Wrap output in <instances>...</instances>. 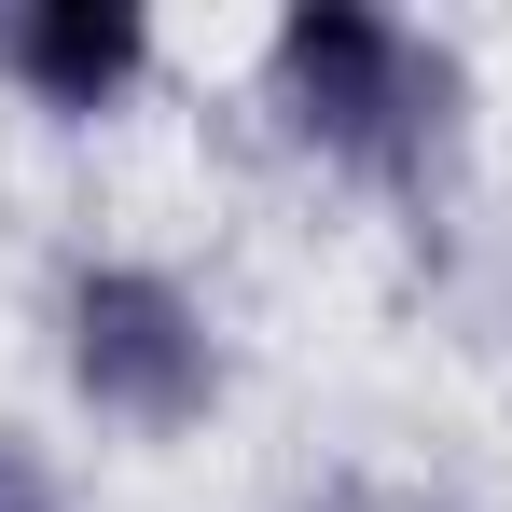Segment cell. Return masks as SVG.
<instances>
[{"label":"cell","instance_id":"2","mask_svg":"<svg viewBox=\"0 0 512 512\" xmlns=\"http://www.w3.org/2000/svg\"><path fill=\"white\" fill-rule=\"evenodd\" d=\"M42 346H56V388L70 416L111 443H194V429L236 402V333L222 305L153 250H70L42 291Z\"/></svg>","mask_w":512,"mask_h":512},{"label":"cell","instance_id":"1","mask_svg":"<svg viewBox=\"0 0 512 512\" xmlns=\"http://www.w3.org/2000/svg\"><path fill=\"white\" fill-rule=\"evenodd\" d=\"M263 125L305 153L319 180L346 194H443L457 180V139H471V56L416 28V14H388V0H291V14H263Z\"/></svg>","mask_w":512,"mask_h":512},{"label":"cell","instance_id":"4","mask_svg":"<svg viewBox=\"0 0 512 512\" xmlns=\"http://www.w3.org/2000/svg\"><path fill=\"white\" fill-rule=\"evenodd\" d=\"M0 512H70L56 443H42V429H14V416H0Z\"/></svg>","mask_w":512,"mask_h":512},{"label":"cell","instance_id":"3","mask_svg":"<svg viewBox=\"0 0 512 512\" xmlns=\"http://www.w3.org/2000/svg\"><path fill=\"white\" fill-rule=\"evenodd\" d=\"M167 70L153 0H0V97L42 125H125Z\"/></svg>","mask_w":512,"mask_h":512}]
</instances>
